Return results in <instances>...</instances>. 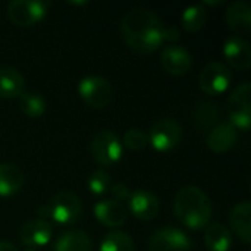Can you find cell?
I'll return each mask as SVG.
<instances>
[{"label": "cell", "mask_w": 251, "mask_h": 251, "mask_svg": "<svg viewBox=\"0 0 251 251\" xmlns=\"http://www.w3.org/2000/svg\"><path fill=\"white\" fill-rule=\"evenodd\" d=\"M165 25L150 9L134 7L121 21V32L125 43L138 53H151L165 43Z\"/></svg>", "instance_id": "1"}, {"label": "cell", "mask_w": 251, "mask_h": 251, "mask_svg": "<svg viewBox=\"0 0 251 251\" xmlns=\"http://www.w3.org/2000/svg\"><path fill=\"white\" fill-rule=\"evenodd\" d=\"M176 219L190 229H203L212 219V201L197 185L182 187L174 199Z\"/></svg>", "instance_id": "2"}, {"label": "cell", "mask_w": 251, "mask_h": 251, "mask_svg": "<svg viewBox=\"0 0 251 251\" xmlns=\"http://www.w3.org/2000/svg\"><path fill=\"white\" fill-rule=\"evenodd\" d=\"M81 99L93 109H104L113 100V85L100 75H88L78 84Z\"/></svg>", "instance_id": "3"}, {"label": "cell", "mask_w": 251, "mask_h": 251, "mask_svg": "<svg viewBox=\"0 0 251 251\" xmlns=\"http://www.w3.org/2000/svg\"><path fill=\"white\" fill-rule=\"evenodd\" d=\"M229 124L237 129L249 131L251 125V84L249 81L237 85L228 99Z\"/></svg>", "instance_id": "4"}, {"label": "cell", "mask_w": 251, "mask_h": 251, "mask_svg": "<svg viewBox=\"0 0 251 251\" xmlns=\"http://www.w3.org/2000/svg\"><path fill=\"white\" fill-rule=\"evenodd\" d=\"M90 150L94 160L103 166L116 165L122 159L124 151L119 137L109 129H101L93 137Z\"/></svg>", "instance_id": "5"}, {"label": "cell", "mask_w": 251, "mask_h": 251, "mask_svg": "<svg viewBox=\"0 0 251 251\" xmlns=\"http://www.w3.org/2000/svg\"><path fill=\"white\" fill-rule=\"evenodd\" d=\"M50 219L59 225H72L82 215V203L71 191H60L49 201Z\"/></svg>", "instance_id": "6"}, {"label": "cell", "mask_w": 251, "mask_h": 251, "mask_svg": "<svg viewBox=\"0 0 251 251\" xmlns=\"http://www.w3.org/2000/svg\"><path fill=\"white\" fill-rule=\"evenodd\" d=\"M182 126L172 118H162L156 121L149 132V143L157 151H171L182 140Z\"/></svg>", "instance_id": "7"}, {"label": "cell", "mask_w": 251, "mask_h": 251, "mask_svg": "<svg viewBox=\"0 0 251 251\" xmlns=\"http://www.w3.org/2000/svg\"><path fill=\"white\" fill-rule=\"evenodd\" d=\"M47 7L49 3L43 0H13L7 6V16L15 25L31 26L46 16Z\"/></svg>", "instance_id": "8"}, {"label": "cell", "mask_w": 251, "mask_h": 251, "mask_svg": "<svg viewBox=\"0 0 251 251\" xmlns=\"http://www.w3.org/2000/svg\"><path fill=\"white\" fill-rule=\"evenodd\" d=\"M231 82V71L222 62L207 63L199 76L200 88L209 96H219L225 93Z\"/></svg>", "instance_id": "9"}, {"label": "cell", "mask_w": 251, "mask_h": 251, "mask_svg": "<svg viewBox=\"0 0 251 251\" xmlns=\"http://www.w3.org/2000/svg\"><path fill=\"white\" fill-rule=\"evenodd\" d=\"M190 237L174 226L160 228L153 232L149 240V251H190Z\"/></svg>", "instance_id": "10"}, {"label": "cell", "mask_w": 251, "mask_h": 251, "mask_svg": "<svg viewBox=\"0 0 251 251\" xmlns=\"http://www.w3.org/2000/svg\"><path fill=\"white\" fill-rule=\"evenodd\" d=\"M160 210L159 199L147 190H135L128 199V212L141 221H153Z\"/></svg>", "instance_id": "11"}, {"label": "cell", "mask_w": 251, "mask_h": 251, "mask_svg": "<svg viewBox=\"0 0 251 251\" xmlns=\"http://www.w3.org/2000/svg\"><path fill=\"white\" fill-rule=\"evenodd\" d=\"M51 235H53V228H51L50 222L40 219V218L25 222L19 231L21 243L29 249L43 247V246L49 244L51 240Z\"/></svg>", "instance_id": "12"}, {"label": "cell", "mask_w": 251, "mask_h": 251, "mask_svg": "<svg viewBox=\"0 0 251 251\" xmlns=\"http://www.w3.org/2000/svg\"><path fill=\"white\" fill-rule=\"evenodd\" d=\"M94 216L104 226L119 228L128 219V207L113 199L101 200L94 204Z\"/></svg>", "instance_id": "13"}, {"label": "cell", "mask_w": 251, "mask_h": 251, "mask_svg": "<svg viewBox=\"0 0 251 251\" xmlns=\"http://www.w3.org/2000/svg\"><path fill=\"white\" fill-rule=\"evenodd\" d=\"M162 65L172 75H185L193 66L191 53L178 44H169L162 51Z\"/></svg>", "instance_id": "14"}, {"label": "cell", "mask_w": 251, "mask_h": 251, "mask_svg": "<svg viewBox=\"0 0 251 251\" xmlns=\"http://www.w3.org/2000/svg\"><path fill=\"white\" fill-rule=\"evenodd\" d=\"M224 54L228 63L238 69L246 71L251 65V47L250 44L240 35H231L224 43Z\"/></svg>", "instance_id": "15"}, {"label": "cell", "mask_w": 251, "mask_h": 251, "mask_svg": "<svg viewBox=\"0 0 251 251\" xmlns=\"http://www.w3.org/2000/svg\"><path fill=\"white\" fill-rule=\"evenodd\" d=\"M238 140V129L229 124V122H222L218 124L207 135V146L209 149L216 153L222 154L229 151Z\"/></svg>", "instance_id": "16"}, {"label": "cell", "mask_w": 251, "mask_h": 251, "mask_svg": "<svg viewBox=\"0 0 251 251\" xmlns=\"http://www.w3.org/2000/svg\"><path fill=\"white\" fill-rule=\"evenodd\" d=\"M225 19L228 26L237 34L249 35L251 32V6L247 0L232 1L226 12Z\"/></svg>", "instance_id": "17"}, {"label": "cell", "mask_w": 251, "mask_h": 251, "mask_svg": "<svg viewBox=\"0 0 251 251\" xmlns=\"http://www.w3.org/2000/svg\"><path fill=\"white\" fill-rule=\"evenodd\" d=\"M219 116H221V112H219L218 104L209 100L197 101L191 110L193 125L201 132H207V131L210 132L218 125Z\"/></svg>", "instance_id": "18"}, {"label": "cell", "mask_w": 251, "mask_h": 251, "mask_svg": "<svg viewBox=\"0 0 251 251\" xmlns=\"http://www.w3.org/2000/svg\"><path fill=\"white\" fill-rule=\"evenodd\" d=\"M229 225L235 235L249 244L251 240V204L250 201H240L229 213Z\"/></svg>", "instance_id": "19"}, {"label": "cell", "mask_w": 251, "mask_h": 251, "mask_svg": "<svg viewBox=\"0 0 251 251\" xmlns=\"http://www.w3.org/2000/svg\"><path fill=\"white\" fill-rule=\"evenodd\" d=\"M25 90L24 75L10 66H0V97L16 99Z\"/></svg>", "instance_id": "20"}, {"label": "cell", "mask_w": 251, "mask_h": 251, "mask_svg": "<svg viewBox=\"0 0 251 251\" xmlns=\"http://www.w3.org/2000/svg\"><path fill=\"white\" fill-rule=\"evenodd\" d=\"M24 172L13 163H0V197L16 194L24 185Z\"/></svg>", "instance_id": "21"}, {"label": "cell", "mask_w": 251, "mask_h": 251, "mask_svg": "<svg viewBox=\"0 0 251 251\" xmlns=\"http://www.w3.org/2000/svg\"><path fill=\"white\" fill-rule=\"evenodd\" d=\"M204 244L209 251H229L232 246V235L224 224L213 222L206 226Z\"/></svg>", "instance_id": "22"}, {"label": "cell", "mask_w": 251, "mask_h": 251, "mask_svg": "<svg viewBox=\"0 0 251 251\" xmlns=\"http://www.w3.org/2000/svg\"><path fill=\"white\" fill-rule=\"evenodd\" d=\"M93 241L82 229H72L62 234L54 243V251H91Z\"/></svg>", "instance_id": "23"}, {"label": "cell", "mask_w": 251, "mask_h": 251, "mask_svg": "<svg viewBox=\"0 0 251 251\" xmlns=\"http://www.w3.org/2000/svg\"><path fill=\"white\" fill-rule=\"evenodd\" d=\"M207 21V10L203 4H194L187 7L181 15V25L188 32L200 31Z\"/></svg>", "instance_id": "24"}, {"label": "cell", "mask_w": 251, "mask_h": 251, "mask_svg": "<svg viewBox=\"0 0 251 251\" xmlns=\"http://www.w3.org/2000/svg\"><path fill=\"white\" fill-rule=\"evenodd\" d=\"M19 109L29 118H38L46 110V101L43 96L35 91H24L19 96Z\"/></svg>", "instance_id": "25"}, {"label": "cell", "mask_w": 251, "mask_h": 251, "mask_svg": "<svg viewBox=\"0 0 251 251\" xmlns=\"http://www.w3.org/2000/svg\"><path fill=\"white\" fill-rule=\"evenodd\" d=\"M100 251H135V246L134 240L126 232L115 231L103 238Z\"/></svg>", "instance_id": "26"}, {"label": "cell", "mask_w": 251, "mask_h": 251, "mask_svg": "<svg viewBox=\"0 0 251 251\" xmlns=\"http://www.w3.org/2000/svg\"><path fill=\"white\" fill-rule=\"evenodd\" d=\"M87 184H88V188H90V191H91L93 194L100 196V194H104L106 191H109L113 182H112L110 175H109L106 171L97 169V171H94V172L90 175Z\"/></svg>", "instance_id": "27"}, {"label": "cell", "mask_w": 251, "mask_h": 251, "mask_svg": "<svg viewBox=\"0 0 251 251\" xmlns=\"http://www.w3.org/2000/svg\"><path fill=\"white\" fill-rule=\"evenodd\" d=\"M124 144L134 151H140L143 149H146V146L149 144V137L147 134L140 129V128H131L124 134Z\"/></svg>", "instance_id": "28"}, {"label": "cell", "mask_w": 251, "mask_h": 251, "mask_svg": "<svg viewBox=\"0 0 251 251\" xmlns=\"http://www.w3.org/2000/svg\"><path fill=\"white\" fill-rule=\"evenodd\" d=\"M109 191H110L113 200H118L121 203H124V200H128L129 196H131V191H129L128 185L126 184H122V182L112 184V187H110Z\"/></svg>", "instance_id": "29"}, {"label": "cell", "mask_w": 251, "mask_h": 251, "mask_svg": "<svg viewBox=\"0 0 251 251\" xmlns=\"http://www.w3.org/2000/svg\"><path fill=\"white\" fill-rule=\"evenodd\" d=\"M163 35H165V41H169V43H174L179 38V31L176 26H169L163 29Z\"/></svg>", "instance_id": "30"}, {"label": "cell", "mask_w": 251, "mask_h": 251, "mask_svg": "<svg viewBox=\"0 0 251 251\" xmlns=\"http://www.w3.org/2000/svg\"><path fill=\"white\" fill-rule=\"evenodd\" d=\"M0 251H18V249L9 241H0Z\"/></svg>", "instance_id": "31"}, {"label": "cell", "mask_w": 251, "mask_h": 251, "mask_svg": "<svg viewBox=\"0 0 251 251\" xmlns=\"http://www.w3.org/2000/svg\"><path fill=\"white\" fill-rule=\"evenodd\" d=\"M24 251H37V250H35V249H29V247H26Z\"/></svg>", "instance_id": "32"}]
</instances>
